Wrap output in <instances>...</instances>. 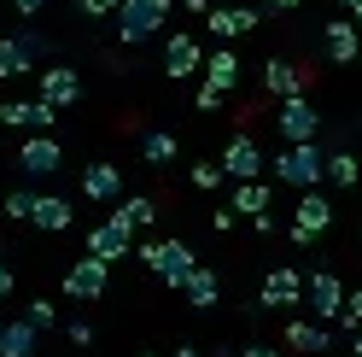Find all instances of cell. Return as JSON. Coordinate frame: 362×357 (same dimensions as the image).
<instances>
[{"mask_svg":"<svg viewBox=\"0 0 362 357\" xmlns=\"http://www.w3.org/2000/svg\"><path fill=\"white\" fill-rule=\"evenodd\" d=\"M286 346L292 351H327V328L322 322H286Z\"/></svg>","mask_w":362,"mask_h":357,"instance_id":"obj_24","label":"cell"},{"mask_svg":"<svg viewBox=\"0 0 362 357\" xmlns=\"http://www.w3.org/2000/svg\"><path fill=\"white\" fill-rule=\"evenodd\" d=\"M35 322L30 317H6L0 322V357H35Z\"/></svg>","mask_w":362,"mask_h":357,"instance_id":"obj_17","label":"cell"},{"mask_svg":"<svg viewBox=\"0 0 362 357\" xmlns=\"http://www.w3.org/2000/svg\"><path fill=\"white\" fill-rule=\"evenodd\" d=\"M105 281H111V264L88 252V258H76L71 270H64V293H71V299H100Z\"/></svg>","mask_w":362,"mask_h":357,"instance_id":"obj_7","label":"cell"},{"mask_svg":"<svg viewBox=\"0 0 362 357\" xmlns=\"http://www.w3.org/2000/svg\"><path fill=\"white\" fill-rule=\"evenodd\" d=\"M205 82H211V88H222V94H228V88L240 82V59H234L228 47H216V53L205 59Z\"/></svg>","mask_w":362,"mask_h":357,"instance_id":"obj_23","label":"cell"},{"mask_svg":"<svg viewBox=\"0 0 362 357\" xmlns=\"http://www.w3.org/2000/svg\"><path fill=\"white\" fill-rule=\"evenodd\" d=\"M24 71H35V53H30L24 41H18V35H6V41H0V82L24 76Z\"/></svg>","mask_w":362,"mask_h":357,"instance_id":"obj_22","label":"cell"},{"mask_svg":"<svg viewBox=\"0 0 362 357\" xmlns=\"http://www.w3.org/2000/svg\"><path fill=\"white\" fill-rule=\"evenodd\" d=\"M141 258H146V270L164 281V287H181V281L193 276V264H199L187 240H152V246H141Z\"/></svg>","mask_w":362,"mask_h":357,"instance_id":"obj_3","label":"cell"},{"mask_svg":"<svg viewBox=\"0 0 362 357\" xmlns=\"http://www.w3.org/2000/svg\"><path fill=\"white\" fill-rule=\"evenodd\" d=\"M339 322H345V328H362V287H356V293L345 299V310H339Z\"/></svg>","mask_w":362,"mask_h":357,"instance_id":"obj_33","label":"cell"},{"mask_svg":"<svg viewBox=\"0 0 362 357\" xmlns=\"http://www.w3.org/2000/svg\"><path fill=\"white\" fill-rule=\"evenodd\" d=\"M362 53V30L356 24H327V59L333 64H351Z\"/></svg>","mask_w":362,"mask_h":357,"instance_id":"obj_21","label":"cell"},{"mask_svg":"<svg viewBox=\"0 0 362 357\" xmlns=\"http://www.w3.org/2000/svg\"><path fill=\"white\" fill-rule=\"evenodd\" d=\"M82 193L100 199V205H111V199L123 193V170H117V164H88V170H82Z\"/></svg>","mask_w":362,"mask_h":357,"instance_id":"obj_19","label":"cell"},{"mask_svg":"<svg viewBox=\"0 0 362 357\" xmlns=\"http://www.w3.org/2000/svg\"><path fill=\"white\" fill-rule=\"evenodd\" d=\"M216 164L228 170L234 182H257V176L269 170V159H263V147H257L252 135H245V129H240V135H234L228 147H222V159H216Z\"/></svg>","mask_w":362,"mask_h":357,"instance_id":"obj_5","label":"cell"},{"mask_svg":"<svg viewBox=\"0 0 362 357\" xmlns=\"http://www.w3.org/2000/svg\"><path fill=\"white\" fill-rule=\"evenodd\" d=\"M356 59H362V53H356Z\"/></svg>","mask_w":362,"mask_h":357,"instance_id":"obj_44","label":"cell"},{"mask_svg":"<svg viewBox=\"0 0 362 357\" xmlns=\"http://www.w3.org/2000/svg\"><path fill=\"white\" fill-rule=\"evenodd\" d=\"M222 182H228V170H222V164H193V188H205V193H216Z\"/></svg>","mask_w":362,"mask_h":357,"instance_id":"obj_30","label":"cell"},{"mask_svg":"<svg viewBox=\"0 0 362 357\" xmlns=\"http://www.w3.org/2000/svg\"><path fill=\"white\" fill-rule=\"evenodd\" d=\"M205 24H211L216 41H240V35H252V30H257V12H252V6H211V12H205Z\"/></svg>","mask_w":362,"mask_h":357,"instance_id":"obj_14","label":"cell"},{"mask_svg":"<svg viewBox=\"0 0 362 357\" xmlns=\"http://www.w3.org/2000/svg\"><path fill=\"white\" fill-rule=\"evenodd\" d=\"M292 6H298V0H275V12H292Z\"/></svg>","mask_w":362,"mask_h":357,"instance_id":"obj_41","label":"cell"},{"mask_svg":"<svg viewBox=\"0 0 362 357\" xmlns=\"http://www.w3.org/2000/svg\"><path fill=\"white\" fill-rule=\"evenodd\" d=\"M304 82H310V71H298V64H286V59H269V64H263V88H269L275 100L304 94Z\"/></svg>","mask_w":362,"mask_h":357,"instance_id":"obj_16","label":"cell"},{"mask_svg":"<svg viewBox=\"0 0 362 357\" xmlns=\"http://www.w3.org/2000/svg\"><path fill=\"white\" fill-rule=\"evenodd\" d=\"M141 152H146V164H170V159H175V135H170V129H146V135H141Z\"/></svg>","mask_w":362,"mask_h":357,"instance_id":"obj_26","label":"cell"},{"mask_svg":"<svg viewBox=\"0 0 362 357\" xmlns=\"http://www.w3.org/2000/svg\"><path fill=\"white\" fill-rule=\"evenodd\" d=\"M193 71H205V47H199V41L181 30V35L164 41V76H170V82H187Z\"/></svg>","mask_w":362,"mask_h":357,"instance_id":"obj_10","label":"cell"},{"mask_svg":"<svg viewBox=\"0 0 362 357\" xmlns=\"http://www.w3.org/2000/svg\"><path fill=\"white\" fill-rule=\"evenodd\" d=\"M117 6H123V0H82L88 18H117Z\"/></svg>","mask_w":362,"mask_h":357,"instance_id":"obj_34","label":"cell"},{"mask_svg":"<svg viewBox=\"0 0 362 357\" xmlns=\"http://www.w3.org/2000/svg\"><path fill=\"white\" fill-rule=\"evenodd\" d=\"M240 357H281V351H269V346H245Z\"/></svg>","mask_w":362,"mask_h":357,"instance_id":"obj_39","label":"cell"},{"mask_svg":"<svg viewBox=\"0 0 362 357\" xmlns=\"http://www.w3.org/2000/svg\"><path fill=\"white\" fill-rule=\"evenodd\" d=\"M298 299H304V276H298V270H269V276H263V293H257V305L281 310V305H298Z\"/></svg>","mask_w":362,"mask_h":357,"instance_id":"obj_15","label":"cell"},{"mask_svg":"<svg viewBox=\"0 0 362 357\" xmlns=\"http://www.w3.org/2000/svg\"><path fill=\"white\" fill-rule=\"evenodd\" d=\"M327 222H333V205H327V193H315V188H304V193H298V211H292V229H286V234L298 240V246H310V240L322 234Z\"/></svg>","mask_w":362,"mask_h":357,"instance_id":"obj_4","label":"cell"},{"mask_svg":"<svg viewBox=\"0 0 362 357\" xmlns=\"http://www.w3.org/2000/svg\"><path fill=\"white\" fill-rule=\"evenodd\" d=\"M134 357H158V351H134Z\"/></svg>","mask_w":362,"mask_h":357,"instance_id":"obj_43","label":"cell"},{"mask_svg":"<svg viewBox=\"0 0 362 357\" xmlns=\"http://www.w3.org/2000/svg\"><path fill=\"white\" fill-rule=\"evenodd\" d=\"M170 357H205V351H193V346H181V351H170Z\"/></svg>","mask_w":362,"mask_h":357,"instance_id":"obj_40","label":"cell"},{"mask_svg":"<svg viewBox=\"0 0 362 357\" xmlns=\"http://www.w3.org/2000/svg\"><path fill=\"white\" fill-rule=\"evenodd\" d=\"M181 293H187V299H193V310H211V305L222 299V281H216V276L205 270V264H193V276H187V281H181Z\"/></svg>","mask_w":362,"mask_h":357,"instance_id":"obj_20","label":"cell"},{"mask_svg":"<svg viewBox=\"0 0 362 357\" xmlns=\"http://www.w3.org/2000/svg\"><path fill=\"white\" fill-rule=\"evenodd\" d=\"M6 6H12V12H18V18H35V12H41V6H47V0H6Z\"/></svg>","mask_w":362,"mask_h":357,"instance_id":"obj_37","label":"cell"},{"mask_svg":"<svg viewBox=\"0 0 362 357\" xmlns=\"http://www.w3.org/2000/svg\"><path fill=\"white\" fill-rule=\"evenodd\" d=\"M30 211H35V193H30V188H12V193H6V217H12V222H30Z\"/></svg>","mask_w":362,"mask_h":357,"instance_id":"obj_29","label":"cell"},{"mask_svg":"<svg viewBox=\"0 0 362 357\" xmlns=\"http://www.w3.org/2000/svg\"><path fill=\"white\" fill-rule=\"evenodd\" d=\"M71 199H59V193H35V211H30V222L35 229H47V234H64L71 229Z\"/></svg>","mask_w":362,"mask_h":357,"instance_id":"obj_18","label":"cell"},{"mask_svg":"<svg viewBox=\"0 0 362 357\" xmlns=\"http://www.w3.org/2000/svg\"><path fill=\"white\" fill-rule=\"evenodd\" d=\"M275 129L286 141H315V129H322V111H315L304 94H292V100H281V111H275Z\"/></svg>","mask_w":362,"mask_h":357,"instance_id":"obj_8","label":"cell"},{"mask_svg":"<svg viewBox=\"0 0 362 357\" xmlns=\"http://www.w3.org/2000/svg\"><path fill=\"white\" fill-rule=\"evenodd\" d=\"M269 170H275V182H286V188L304 193V188H315V182L327 176V152L315 147V141H286V152H281Z\"/></svg>","mask_w":362,"mask_h":357,"instance_id":"obj_1","label":"cell"},{"mask_svg":"<svg viewBox=\"0 0 362 357\" xmlns=\"http://www.w3.org/2000/svg\"><path fill=\"white\" fill-rule=\"evenodd\" d=\"M129 246H134V229H129L117 211H111L100 229H88V252H94V258H105V264H111V258H129Z\"/></svg>","mask_w":362,"mask_h":357,"instance_id":"obj_11","label":"cell"},{"mask_svg":"<svg viewBox=\"0 0 362 357\" xmlns=\"http://www.w3.org/2000/svg\"><path fill=\"white\" fill-rule=\"evenodd\" d=\"M59 164H64V147L53 135H30L18 147V170L24 176H59Z\"/></svg>","mask_w":362,"mask_h":357,"instance_id":"obj_12","label":"cell"},{"mask_svg":"<svg viewBox=\"0 0 362 357\" xmlns=\"http://www.w3.org/2000/svg\"><path fill=\"white\" fill-rule=\"evenodd\" d=\"M327 182L333 188H356L362 182V164L351 159V152H333V159H327Z\"/></svg>","mask_w":362,"mask_h":357,"instance_id":"obj_28","label":"cell"},{"mask_svg":"<svg viewBox=\"0 0 362 357\" xmlns=\"http://www.w3.org/2000/svg\"><path fill=\"white\" fill-rule=\"evenodd\" d=\"M53 118H59V106H47V100H6L0 106V123L30 129V135H53Z\"/></svg>","mask_w":362,"mask_h":357,"instance_id":"obj_6","label":"cell"},{"mask_svg":"<svg viewBox=\"0 0 362 357\" xmlns=\"http://www.w3.org/2000/svg\"><path fill=\"white\" fill-rule=\"evenodd\" d=\"M199 111H222V100H228V94H222V88H211V82H199Z\"/></svg>","mask_w":362,"mask_h":357,"instance_id":"obj_32","label":"cell"},{"mask_svg":"<svg viewBox=\"0 0 362 357\" xmlns=\"http://www.w3.org/2000/svg\"><path fill=\"white\" fill-rule=\"evenodd\" d=\"M304 299H310V310L322 322H339V310H345V281H339L333 270H315L310 281H304Z\"/></svg>","mask_w":362,"mask_h":357,"instance_id":"obj_9","label":"cell"},{"mask_svg":"<svg viewBox=\"0 0 362 357\" xmlns=\"http://www.w3.org/2000/svg\"><path fill=\"white\" fill-rule=\"evenodd\" d=\"M24 317H30V322H35L41 334H47V328L59 322V310H53V299H30V305H24Z\"/></svg>","mask_w":362,"mask_h":357,"instance_id":"obj_31","label":"cell"},{"mask_svg":"<svg viewBox=\"0 0 362 357\" xmlns=\"http://www.w3.org/2000/svg\"><path fill=\"white\" fill-rule=\"evenodd\" d=\"M64 334H71L76 346H94V328H88V322H64Z\"/></svg>","mask_w":362,"mask_h":357,"instance_id":"obj_35","label":"cell"},{"mask_svg":"<svg viewBox=\"0 0 362 357\" xmlns=\"http://www.w3.org/2000/svg\"><path fill=\"white\" fill-rule=\"evenodd\" d=\"M339 6H362V0H339Z\"/></svg>","mask_w":362,"mask_h":357,"instance_id":"obj_42","label":"cell"},{"mask_svg":"<svg viewBox=\"0 0 362 357\" xmlns=\"http://www.w3.org/2000/svg\"><path fill=\"white\" fill-rule=\"evenodd\" d=\"M234 211L263 217V211H269V188H263V182H240V188H234Z\"/></svg>","mask_w":362,"mask_h":357,"instance_id":"obj_27","label":"cell"},{"mask_svg":"<svg viewBox=\"0 0 362 357\" xmlns=\"http://www.w3.org/2000/svg\"><path fill=\"white\" fill-rule=\"evenodd\" d=\"M12 287H18V276H12V264L0 258V299H12Z\"/></svg>","mask_w":362,"mask_h":357,"instance_id":"obj_36","label":"cell"},{"mask_svg":"<svg viewBox=\"0 0 362 357\" xmlns=\"http://www.w3.org/2000/svg\"><path fill=\"white\" fill-rule=\"evenodd\" d=\"M211 229H216V234H228V229H234V205H228V211H211Z\"/></svg>","mask_w":362,"mask_h":357,"instance_id":"obj_38","label":"cell"},{"mask_svg":"<svg viewBox=\"0 0 362 357\" xmlns=\"http://www.w3.org/2000/svg\"><path fill=\"white\" fill-rule=\"evenodd\" d=\"M117 217L129 222V229H152V222H158V199L134 193V199H123V205H117Z\"/></svg>","mask_w":362,"mask_h":357,"instance_id":"obj_25","label":"cell"},{"mask_svg":"<svg viewBox=\"0 0 362 357\" xmlns=\"http://www.w3.org/2000/svg\"><path fill=\"white\" fill-rule=\"evenodd\" d=\"M164 18H170V0H123L117 6V41L141 47V41H152L164 30Z\"/></svg>","mask_w":362,"mask_h":357,"instance_id":"obj_2","label":"cell"},{"mask_svg":"<svg viewBox=\"0 0 362 357\" xmlns=\"http://www.w3.org/2000/svg\"><path fill=\"white\" fill-rule=\"evenodd\" d=\"M41 100H47V106H76L82 100V76L71 71V64H47V71H41Z\"/></svg>","mask_w":362,"mask_h":357,"instance_id":"obj_13","label":"cell"}]
</instances>
